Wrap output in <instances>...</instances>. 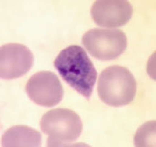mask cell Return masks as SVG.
I'll return each mask as SVG.
<instances>
[{
	"label": "cell",
	"mask_w": 156,
	"mask_h": 147,
	"mask_svg": "<svg viewBox=\"0 0 156 147\" xmlns=\"http://www.w3.org/2000/svg\"><path fill=\"white\" fill-rule=\"evenodd\" d=\"M28 97L36 105L51 108L62 100L64 89L58 77L49 71H39L29 79L25 86Z\"/></svg>",
	"instance_id": "5b68a950"
},
{
	"label": "cell",
	"mask_w": 156,
	"mask_h": 147,
	"mask_svg": "<svg viewBox=\"0 0 156 147\" xmlns=\"http://www.w3.org/2000/svg\"><path fill=\"white\" fill-rule=\"evenodd\" d=\"M82 42L92 56L101 61L117 59L127 46L125 33L119 29H91L84 34Z\"/></svg>",
	"instance_id": "277c9868"
},
{
	"label": "cell",
	"mask_w": 156,
	"mask_h": 147,
	"mask_svg": "<svg viewBox=\"0 0 156 147\" xmlns=\"http://www.w3.org/2000/svg\"><path fill=\"white\" fill-rule=\"evenodd\" d=\"M34 56L30 49L20 43H10L0 49V77L2 79L21 77L30 71Z\"/></svg>",
	"instance_id": "8992f818"
},
{
	"label": "cell",
	"mask_w": 156,
	"mask_h": 147,
	"mask_svg": "<svg viewBox=\"0 0 156 147\" xmlns=\"http://www.w3.org/2000/svg\"><path fill=\"white\" fill-rule=\"evenodd\" d=\"M54 67L72 88L90 100L96 81L97 71L81 46H70L61 51L54 60Z\"/></svg>",
	"instance_id": "6da1fadb"
},
{
	"label": "cell",
	"mask_w": 156,
	"mask_h": 147,
	"mask_svg": "<svg viewBox=\"0 0 156 147\" xmlns=\"http://www.w3.org/2000/svg\"><path fill=\"white\" fill-rule=\"evenodd\" d=\"M42 132L48 137V146H63L75 142L83 131V123L75 112L57 108L46 112L40 121Z\"/></svg>",
	"instance_id": "3957f363"
},
{
	"label": "cell",
	"mask_w": 156,
	"mask_h": 147,
	"mask_svg": "<svg viewBox=\"0 0 156 147\" xmlns=\"http://www.w3.org/2000/svg\"><path fill=\"white\" fill-rule=\"evenodd\" d=\"M133 7L126 0H98L90 9L95 24L105 28L124 26L131 19Z\"/></svg>",
	"instance_id": "52a82bcc"
},
{
	"label": "cell",
	"mask_w": 156,
	"mask_h": 147,
	"mask_svg": "<svg viewBox=\"0 0 156 147\" xmlns=\"http://www.w3.org/2000/svg\"><path fill=\"white\" fill-rule=\"evenodd\" d=\"M40 132L26 125H15L7 129L2 137V146H41Z\"/></svg>",
	"instance_id": "ba28073f"
},
{
	"label": "cell",
	"mask_w": 156,
	"mask_h": 147,
	"mask_svg": "<svg viewBox=\"0 0 156 147\" xmlns=\"http://www.w3.org/2000/svg\"><path fill=\"white\" fill-rule=\"evenodd\" d=\"M155 121L147 122L138 129L134 142L136 146H150L149 143H155Z\"/></svg>",
	"instance_id": "9c48e42d"
},
{
	"label": "cell",
	"mask_w": 156,
	"mask_h": 147,
	"mask_svg": "<svg viewBox=\"0 0 156 147\" xmlns=\"http://www.w3.org/2000/svg\"><path fill=\"white\" fill-rule=\"evenodd\" d=\"M136 83L133 74L125 67L119 65L104 69L98 82V93L105 104L112 107H122L134 100Z\"/></svg>",
	"instance_id": "7a4b0ae2"
}]
</instances>
